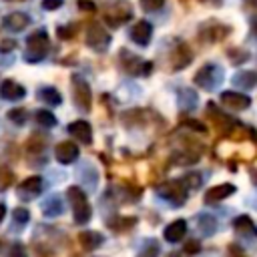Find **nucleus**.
Returning a JSON list of instances; mask_svg holds the SVG:
<instances>
[{"label":"nucleus","mask_w":257,"mask_h":257,"mask_svg":"<svg viewBox=\"0 0 257 257\" xmlns=\"http://www.w3.org/2000/svg\"><path fill=\"white\" fill-rule=\"evenodd\" d=\"M50 48V40L46 30H36L26 38V50H24V60L28 62H40Z\"/></svg>","instance_id":"obj_1"},{"label":"nucleus","mask_w":257,"mask_h":257,"mask_svg":"<svg viewBox=\"0 0 257 257\" xmlns=\"http://www.w3.org/2000/svg\"><path fill=\"white\" fill-rule=\"evenodd\" d=\"M66 197L70 201V207H72V215H74V221L78 225H84L90 221V205H88V199L84 195V191L80 187H68L66 191Z\"/></svg>","instance_id":"obj_2"},{"label":"nucleus","mask_w":257,"mask_h":257,"mask_svg":"<svg viewBox=\"0 0 257 257\" xmlns=\"http://www.w3.org/2000/svg\"><path fill=\"white\" fill-rule=\"evenodd\" d=\"M221 80H223V68L217 66V64H213V62L201 66V68L197 70L195 78H193V82H195L197 86L205 88V90H215V88L221 84Z\"/></svg>","instance_id":"obj_3"},{"label":"nucleus","mask_w":257,"mask_h":257,"mask_svg":"<svg viewBox=\"0 0 257 257\" xmlns=\"http://www.w3.org/2000/svg\"><path fill=\"white\" fill-rule=\"evenodd\" d=\"M72 98H74V104H76L78 110H82V112H88L90 110L92 92H90L88 82L82 76H78V74L72 76Z\"/></svg>","instance_id":"obj_4"},{"label":"nucleus","mask_w":257,"mask_h":257,"mask_svg":"<svg viewBox=\"0 0 257 257\" xmlns=\"http://www.w3.org/2000/svg\"><path fill=\"white\" fill-rule=\"evenodd\" d=\"M159 195L163 199H167L169 203H173V205H183L187 201V189L183 187L181 179L179 181H167V183H163L159 187Z\"/></svg>","instance_id":"obj_5"},{"label":"nucleus","mask_w":257,"mask_h":257,"mask_svg":"<svg viewBox=\"0 0 257 257\" xmlns=\"http://www.w3.org/2000/svg\"><path fill=\"white\" fill-rule=\"evenodd\" d=\"M86 44L96 52H104L110 44V34L100 24H90L86 32Z\"/></svg>","instance_id":"obj_6"},{"label":"nucleus","mask_w":257,"mask_h":257,"mask_svg":"<svg viewBox=\"0 0 257 257\" xmlns=\"http://www.w3.org/2000/svg\"><path fill=\"white\" fill-rule=\"evenodd\" d=\"M131 16H133L131 4L124 2V0H118V2H116L114 6H110V10L104 14V20H106L110 26H118V24L126 22Z\"/></svg>","instance_id":"obj_7"},{"label":"nucleus","mask_w":257,"mask_h":257,"mask_svg":"<svg viewBox=\"0 0 257 257\" xmlns=\"http://www.w3.org/2000/svg\"><path fill=\"white\" fill-rule=\"evenodd\" d=\"M221 104L227 110H245L251 104V98L243 92H235V90H225L221 92Z\"/></svg>","instance_id":"obj_8"},{"label":"nucleus","mask_w":257,"mask_h":257,"mask_svg":"<svg viewBox=\"0 0 257 257\" xmlns=\"http://www.w3.org/2000/svg\"><path fill=\"white\" fill-rule=\"evenodd\" d=\"M128 36H131V40H133L135 44L147 46V44L151 42V38H153V26H151V22H147V20L135 22V24L131 26V30H128Z\"/></svg>","instance_id":"obj_9"},{"label":"nucleus","mask_w":257,"mask_h":257,"mask_svg":"<svg viewBox=\"0 0 257 257\" xmlns=\"http://www.w3.org/2000/svg\"><path fill=\"white\" fill-rule=\"evenodd\" d=\"M78 145H74L72 141H62V143H58L56 145V149H54V157H56V161L60 163V165H70V163H74L76 159H78Z\"/></svg>","instance_id":"obj_10"},{"label":"nucleus","mask_w":257,"mask_h":257,"mask_svg":"<svg viewBox=\"0 0 257 257\" xmlns=\"http://www.w3.org/2000/svg\"><path fill=\"white\" fill-rule=\"evenodd\" d=\"M40 191H42V177H38V175H32V177L24 179V181L18 185V189H16L18 197H20V199H26V201L38 197Z\"/></svg>","instance_id":"obj_11"},{"label":"nucleus","mask_w":257,"mask_h":257,"mask_svg":"<svg viewBox=\"0 0 257 257\" xmlns=\"http://www.w3.org/2000/svg\"><path fill=\"white\" fill-rule=\"evenodd\" d=\"M68 133L82 145H90L92 143V128L86 120H74L68 124Z\"/></svg>","instance_id":"obj_12"},{"label":"nucleus","mask_w":257,"mask_h":257,"mask_svg":"<svg viewBox=\"0 0 257 257\" xmlns=\"http://www.w3.org/2000/svg\"><path fill=\"white\" fill-rule=\"evenodd\" d=\"M24 94H26V88L22 84H18L16 80L8 78L0 84V96L6 100H20V98H24Z\"/></svg>","instance_id":"obj_13"},{"label":"nucleus","mask_w":257,"mask_h":257,"mask_svg":"<svg viewBox=\"0 0 257 257\" xmlns=\"http://www.w3.org/2000/svg\"><path fill=\"white\" fill-rule=\"evenodd\" d=\"M235 191H237L235 185H231V183H223V185L211 187V189L207 191V195H205V201H207V203H217V201H223V199L231 197Z\"/></svg>","instance_id":"obj_14"},{"label":"nucleus","mask_w":257,"mask_h":257,"mask_svg":"<svg viewBox=\"0 0 257 257\" xmlns=\"http://www.w3.org/2000/svg\"><path fill=\"white\" fill-rule=\"evenodd\" d=\"M185 235H187V223H185L183 219H177V221H173L171 225H167V227H165V233H163L165 241H169V243H177V241H181Z\"/></svg>","instance_id":"obj_15"},{"label":"nucleus","mask_w":257,"mask_h":257,"mask_svg":"<svg viewBox=\"0 0 257 257\" xmlns=\"http://www.w3.org/2000/svg\"><path fill=\"white\" fill-rule=\"evenodd\" d=\"M30 24V16L24 14V12H10L6 18H4V26L12 32H20L24 30L26 26Z\"/></svg>","instance_id":"obj_16"},{"label":"nucleus","mask_w":257,"mask_h":257,"mask_svg":"<svg viewBox=\"0 0 257 257\" xmlns=\"http://www.w3.org/2000/svg\"><path fill=\"white\" fill-rule=\"evenodd\" d=\"M227 32H229V28L227 26H223V24H217V22H207L205 24V28L201 30V36L203 38H207V40H211V42H217V40H221L223 36H227Z\"/></svg>","instance_id":"obj_17"},{"label":"nucleus","mask_w":257,"mask_h":257,"mask_svg":"<svg viewBox=\"0 0 257 257\" xmlns=\"http://www.w3.org/2000/svg\"><path fill=\"white\" fill-rule=\"evenodd\" d=\"M191 60H193V52H191L185 44H179L177 50L173 52V68H175V70H181V68H185Z\"/></svg>","instance_id":"obj_18"},{"label":"nucleus","mask_w":257,"mask_h":257,"mask_svg":"<svg viewBox=\"0 0 257 257\" xmlns=\"http://www.w3.org/2000/svg\"><path fill=\"white\" fill-rule=\"evenodd\" d=\"M78 241H80V245H82L86 251H92V249L100 247L104 239H102V235H100V233H96V231H80Z\"/></svg>","instance_id":"obj_19"},{"label":"nucleus","mask_w":257,"mask_h":257,"mask_svg":"<svg viewBox=\"0 0 257 257\" xmlns=\"http://www.w3.org/2000/svg\"><path fill=\"white\" fill-rule=\"evenodd\" d=\"M233 225H235V231H237V233H241V235H251V237L257 239V229H255L251 217L241 215V217H237V219L233 221Z\"/></svg>","instance_id":"obj_20"},{"label":"nucleus","mask_w":257,"mask_h":257,"mask_svg":"<svg viewBox=\"0 0 257 257\" xmlns=\"http://www.w3.org/2000/svg\"><path fill=\"white\" fill-rule=\"evenodd\" d=\"M233 82L241 88H253L257 84V72L255 70H241L233 76Z\"/></svg>","instance_id":"obj_21"},{"label":"nucleus","mask_w":257,"mask_h":257,"mask_svg":"<svg viewBox=\"0 0 257 257\" xmlns=\"http://www.w3.org/2000/svg\"><path fill=\"white\" fill-rule=\"evenodd\" d=\"M38 96H40L46 104H50V106H58V104L62 102L60 92H58L56 88H52V86H44V88H40V90H38Z\"/></svg>","instance_id":"obj_22"},{"label":"nucleus","mask_w":257,"mask_h":257,"mask_svg":"<svg viewBox=\"0 0 257 257\" xmlns=\"http://www.w3.org/2000/svg\"><path fill=\"white\" fill-rule=\"evenodd\" d=\"M179 94H181L179 96V104H181L183 110H191V108L197 106V94L191 88H183Z\"/></svg>","instance_id":"obj_23"},{"label":"nucleus","mask_w":257,"mask_h":257,"mask_svg":"<svg viewBox=\"0 0 257 257\" xmlns=\"http://www.w3.org/2000/svg\"><path fill=\"white\" fill-rule=\"evenodd\" d=\"M199 231L205 235V237H209V235H213L215 231H217V223H215V219L211 217V215H199Z\"/></svg>","instance_id":"obj_24"},{"label":"nucleus","mask_w":257,"mask_h":257,"mask_svg":"<svg viewBox=\"0 0 257 257\" xmlns=\"http://www.w3.org/2000/svg\"><path fill=\"white\" fill-rule=\"evenodd\" d=\"M62 213V203L58 197H50L46 203H44V215L46 217H56Z\"/></svg>","instance_id":"obj_25"},{"label":"nucleus","mask_w":257,"mask_h":257,"mask_svg":"<svg viewBox=\"0 0 257 257\" xmlns=\"http://www.w3.org/2000/svg\"><path fill=\"white\" fill-rule=\"evenodd\" d=\"M181 183H183V187L187 191H191V189H199L201 183H203V179H201L199 173H187V175L181 177Z\"/></svg>","instance_id":"obj_26"},{"label":"nucleus","mask_w":257,"mask_h":257,"mask_svg":"<svg viewBox=\"0 0 257 257\" xmlns=\"http://www.w3.org/2000/svg\"><path fill=\"white\" fill-rule=\"evenodd\" d=\"M34 118H36V122H38L40 126H46V128L56 124V116H54L50 110H36Z\"/></svg>","instance_id":"obj_27"},{"label":"nucleus","mask_w":257,"mask_h":257,"mask_svg":"<svg viewBox=\"0 0 257 257\" xmlns=\"http://www.w3.org/2000/svg\"><path fill=\"white\" fill-rule=\"evenodd\" d=\"M159 251H161L159 249V243L155 239H149V241H145L139 257H159Z\"/></svg>","instance_id":"obj_28"},{"label":"nucleus","mask_w":257,"mask_h":257,"mask_svg":"<svg viewBox=\"0 0 257 257\" xmlns=\"http://www.w3.org/2000/svg\"><path fill=\"white\" fill-rule=\"evenodd\" d=\"M8 118L14 124H24L26 122V110L24 108H12V110H8Z\"/></svg>","instance_id":"obj_29"},{"label":"nucleus","mask_w":257,"mask_h":257,"mask_svg":"<svg viewBox=\"0 0 257 257\" xmlns=\"http://www.w3.org/2000/svg\"><path fill=\"white\" fill-rule=\"evenodd\" d=\"M12 217H14V223H18V225H26L28 219H30V213H28V209L18 207V209L12 211Z\"/></svg>","instance_id":"obj_30"},{"label":"nucleus","mask_w":257,"mask_h":257,"mask_svg":"<svg viewBox=\"0 0 257 257\" xmlns=\"http://www.w3.org/2000/svg\"><path fill=\"white\" fill-rule=\"evenodd\" d=\"M163 2H165V0H141V6H143V10H147V12H155V10H159V8L163 6Z\"/></svg>","instance_id":"obj_31"},{"label":"nucleus","mask_w":257,"mask_h":257,"mask_svg":"<svg viewBox=\"0 0 257 257\" xmlns=\"http://www.w3.org/2000/svg\"><path fill=\"white\" fill-rule=\"evenodd\" d=\"M227 253H229V257H247L245 251L241 249V245H237V243H231L227 247Z\"/></svg>","instance_id":"obj_32"},{"label":"nucleus","mask_w":257,"mask_h":257,"mask_svg":"<svg viewBox=\"0 0 257 257\" xmlns=\"http://www.w3.org/2000/svg\"><path fill=\"white\" fill-rule=\"evenodd\" d=\"M8 253H10V257H26V251H24V247L20 243H14Z\"/></svg>","instance_id":"obj_33"},{"label":"nucleus","mask_w":257,"mask_h":257,"mask_svg":"<svg viewBox=\"0 0 257 257\" xmlns=\"http://www.w3.org/2000/svg\"><path fill=\"white\" fill-rule=\"evenodd\" d=\"M183 124L189 126V128H193V131H199V133H205L207 131V126L203 122H199V120H185Z\"/></svg>","instance_id":"obj_34"},{"label":"nucleus","mask_w":257,"mask_h":257,"mask_svg":"<svg viewBox=\"0 0 257 257\" xmlns=\"http://www.w3.org/2000/svg\"><path fill=\"white\" fill-rule=\"evenodd\" d=\"M62 6V0H42V8L44 10H56Z\"/></svg>","instance_id":"obj_35"},{"label":"nucleus","mask_w":257,"mask_h":257,"mask_svg":"<svg viewBox=\"0 0 257 257\" xmlns=\"http://www.w3.org/2000/svg\"><path fill=\"white\" fill-rule=\"evenodd\" d=\"M58 36L60 38H70V36H74V26H60L58 28Z\"/></svg>","instance_id":"obj_36"},{"label":"nucleus","mask_w":257,"mask_h":257,"mask_svg":"<svg viewBox=\"0 0 257 257\" xmlns=\"http://www.w3.org/2000/svg\"><path fill=\"white\" fill-rule=\"evenodd\" d=\"M199 249H201V243H199V241H189V243L185 245V251H187V253H199Z\"/></svg>","instance_id":"obj_37"},{"label":"nucleus","mask_w":257,"mask_h":257,"mask_svg":"<svg viewBox=\"0 0 257 257\" xmlns=\"http://www.w3.org/2000/svg\"><path fill=\"white\" fill-rule=\"evenodd\" d=\"M78 8H82V10H94V4L88 2V0H78Z\"/></svg>","instance_id":"obj_38"},{"label":"nucleus","mask_w":257,"mask_h":257,"mask_svg":"<svg viewBox=\"0 0 257 257\" xmlns=\"http://www.w3.org/2000/svg\"><path fill=\"white\" fill-rule=\"evenodd\" d=\"M14 46H16V42H14V40H6V42H2L0 50H2V52H6V50H12Z\"/></svg>","instance_id":"obj_39"},{"label":"nucleus","mask_w":257,"mask_h":257,"mask_svg":"<svg viewBox=\"0 0 257 257\" xmlns=\"http://www.w3.org/2000/svg\"><path fill=\"white\" fill-rule=\"evenodd\" d=\"M4 217H6V207H4L2 203H0V221H2Z\"/></svg>","instance_id":"obj_40"},{"label":"nucleus","mask_w":257,"mask_h":257,"mask_svg":"<svg viewBox=\"0 0 257 257\" xmlns=\"http://www.w3.org/2000/svg\"><path fill=\"white\" fill-rule=\"evenodd\" d=\"M203 2H209V4H219L221 0H203Z\"/></svg>","instance_id":"obj_41"},{"label":"nucleus","mask_w":257,"mask_h":257,"mask_svg":"<svg viewBox=\"0 0 257 257\" xmlns=\"http://www.w3.org/2000/svg\"><path fill=\"white\" fill-rule=\"evenodd\" d=\"M167 257H181V255H179V253H169Z\"/></svg>","instance_id":"obj_42"},{"label":"nucleus","mask_w":257,"mask_h":257,"mask_svg":"<svg viewBox=\"0 0 257 257\" xmlns=\"http://www.w3.org/2000/svg\"><path fill=\"white\" fill-rule=\"evenodd\" d=\"M12 2H20V0H12Z\"/></svg>","instance_id":"obj_43"},{"label":"nucleus","mask_w":257,"mask_h":257,"mask_svg":"<svg viewBox=\"0 0 257 257\" xmlns=\"http://www.w3.org/2000/svg\"><path fill=\"white\" fill-rule=\"evenodd\" d=\"M255 183H257V177H255Z\"/></svg>","instance_id":"obj_44"}]
</instances>
